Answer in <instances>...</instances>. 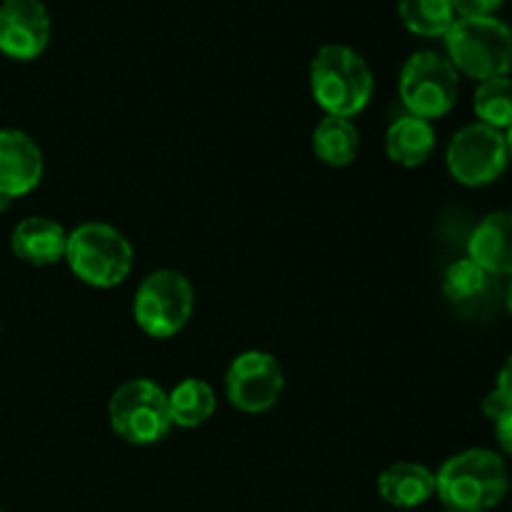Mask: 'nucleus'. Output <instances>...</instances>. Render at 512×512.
<instances>
[{"label":"nucleus","instance_id":"1","mask_svg":"<svg viewBox=\"0 0 512 512\" xmlns=\"http://www.w3.org/2000/svg\"><path fill=\"white\" fill-rule=\"evenodd\" d=\"M508 490V465L495 450H463L435 473V495L450 512H488L503 503Z\"/></svg>","mask_w":512,"mask_h":512},{"label":"nucleus","instance_id":"2","mask_svg":"<svg viewBox=\"0 0 512 512\" xmlns=\"http://www.w3.org/2000/svg\"><path fill=\"white\" fill-rule=\"evenodd\" d=\"M310 93L325 115L355 118L363 113L375 90L373 70L355 48L328 43L310 60Z\"/></svg>","mask_w":512,"mask_h":512},{"label":"nucleus","instance_id":"3","mask_svg":"<svg viewBox=\"0 0 512 512\" xmlns=\"http://www.w3.org/2000/svg\"><path fill=\"white\" fill-rule=\"evenodd\" d=\"M445 38L448 60L468 78H508L512 70V28L495 15L455 18Z\"/></svg>","mask_w":512,"mask_h":512},{"label":"nucleus","instance_id":"4","mask_svg":"<svg viewBox=\"0 0 512 512\" xmlns=\"http://www.w3.org/2000/svg\"><path fill=\"white\" fill-rule=\"evenodd\" d=\"M65 263L85 285L108 290L125 283L133 270L135 250L115 225L83 223L68 233Z\"/></svg>","mask_w":512,"mask_h":512},{"label":"nucleus","instance_id":"5","mask_svg":"<svg viewBox=\"0 0 512 512\" xmlns=\"http://www.w3.org/2000/svg\"><path fill=\"white\" fill-rule=\"evenodd\" d=\"M193 310V283L178 270H153L135 290L133 318L138 328L155 340L175 338L193 318Z\"/></svg>","mask_w":512,"mask_h":512},{"label":"nucleus","instance_id":"6","mask_svg":"<svg viewBox=\"0 0 512 512\" xmlns=\"http://www.w3.org/2000/svg\"><path fill=\"white\" fill-rule=\"evenodd\" d=\"M400 100L415 118L438 120L448 115L458 103L460 73L448 55L435 50H418L400 68Z\"/></svg>","mask_w":512,"mask_h":512},{"label":"nucleus","instance_id":"7","mask_svg":"<svg viewBox=\"0 0 512 512\" xmlns=\"http://www.w3.org/2000/svg\"><path fill=\"white\" fill-rule=\"evenodd\" d=\"M113 433L130 445H153L173 428L168 393L148 378H135L120 385L108 403Z\"/></svg>","mask_w":512,"mask_h":512},{"label":"nucleus","instance_id":"8","mask_svg":"<svg viewBox=\"0 0 512 512\" xmlns=\"http://www.w3.org/2000/svg\"><path fill=\"white\" fill-rule=\"evenodd\" d=\"M510 163L505 133L483 123H470L450 138L445 150L448 173L465 188L495 183Z\"/></svg>","mask_w":512,"mask_h":512},{"label":"nucleus","instance_id":"9","mask_svg":"<svg viewBox=\"0 0 512 512\" xmlns=\"http://www.w3.org/2000/svg\"><path fill=\"white\" fill-rule=\"evenodd\" d=\"M285 390L283 365L265 350H245L225 373V395L240 413L260 415L275 408Z\"/></svg>","mask_w":512,"mask_h":512},{"label":"nucleus","instance_id":"10","mask_svg":"<svg viewBox=\"0 0 512 512\" xmlns=\"http://www.w3.org/2000/svg\"><path fill=\"white\" fill-rule=\"evenodd\" d=\"M53 20L43 0L0 3V53L13 60H35L45 53Z\"/></svg>","mask_w":512,"mask_h":512},{"label":"nucleus","instance_id":"11","mask_svg":"<svg viewBox=\"0 0 512 512\" xmlns=\"http://www.w3.org/2000/svg\"><path fill=\"white\" fill-rule=\"evenodd\" d=\"M43 170V150L25 130H0V195L15 200L33 193L43 180Z\"/></svg>","mask_w":512,"mask_h":512},{"label":"nucleus","instance_id":"12","mask_svg":"<svg viewBox=\"0 0 512 512\" xmlns=\"http://www.w3.org/2000/svg\"><path fill=\"white\" fill-rule=\"evenodd\" d=\"M65 248H68V230L58 220L45 215H30L20 220L10 233V250L15 258L35 268L65 260Z\"/></svg>","mask_w":512,"mask_h":512},{"label":"nucleus","instance_id":"13","mask_svg":"<svg viewBox=\"0 0 512 512\" xmlns=\"http://www.w3.org/2000/svg\"><path fill=\"white\" fill-rule=\"evenodd\" d=\"M468 258L488 275H512V210L480 220L468 240Z\"/></svg>","mask_w":512,"mask_h":512},{"label":"nucleus","instance_id":"14","mask_svg":"<svg viewBox=\"0 0 512 512\" xmlns=\"http://www.w3.org/2000/svg\"><path fill=\"white\" fill-rule=\"evenodd\" d=\"M378 495L393 508L413 510L435 495V473L423 463L400 460L380 473Z\"/></svg>","mask_w":512,"mask_h":512},{"label":"nucleus","instance_id":"15","mask_svg":"<svg viewBox=\"0 0 512 512\" xmlns=\"http://www.w3.org/2000/svg\"><path fill=\"white\" fill-rule=\"evenodd\" d=\"M435 143H438V135H435L433 123L410 113L393 120L385 133V153L395 165H403V168H418L428 163Z\"/></svg>","mask_w":512,"mask_h":512},{"label":"nucleus","instance_id":"16","mask_svg":"<svg viewBox=\"0 0 512 512\" xmlns=\"http://www.w3.org/2000/svg\"><path fill=\"white\" fill-rule=\"evenodd\" d=\"M313 150L320 163L330 168H345L355 163L360 153V133L353 120L325 115L313 130Z\"/></svg>","mask_w":512,"mask_h":512},{"label":"nucleus","instance_id":"17","mask_svg":"<svg viewBox=\"0 0 512 512\" xmlns=\"http://www.w3.org/2000/svg\"><path fill=\"white\" fill-rule=\"evenodd\" d=\"M170 420L178 428H200L208 423L218 410L215 390L200 378H185L168 393Z\"/></svg>","mask_w":512,"mask_h":512},{"label":"nucleus","instance_id":"18","mask_svg":"<svg viewBox=\"0 0 512 512\" xmlns=\"http://www.w3.org/2000/svg\"><path fill=\"white\" fill-rule=\"evenodd\" d=\"M398 15L410 33L423 38H443L458 18L450 0H398Z\"/></svg>","mask_w":512,"mask_h":512},{"label":"nucleus","instance_id":"19","mask_svg":"<svg viewBox=\"0 0 512 512\" xmlns=\"http://www.w3.org/2000/svg\"><path fill=\"white\" fill-rule=\"evenodd\" d=\"M475 115L478 123L490 125L495 130H510L512 125V80L510 78H493L483 80L475 88L473 98Z\"/></svg>","mask_w":512,"mask_h":512},{"label":"nucleus","instance_id":"20","mask_svg":"<svg viewBox=\"0 0 512 512\" xmlns=\"http://www.w3.org/2000/svg\"><path fill=\"white\" fill-rule=\"evenodd\" d=\"M485 288H488V273L470 258L450 263L443 275V290L453 303H470Z\"/></svg>","mask_w":512,"mask_h":512},{"label":"nucleus","instance_id":"21","mask_svg":"<svg viewBox=\"0 0 512 512\" xmlns=\"http://www.w3.org/2000/svg\"><path fill=\"white\" fill-rule=\"evenodd\" d=\"M458 18H480V15H495V10L505 0H450Z\"/></svg>","mask_w":512,"mask_h":512},{"label":"nucleus","instance_id":"22","mask_svg":"<svg viewBox=\"0 0 512 512\" xmlns=\"http://www.w3.org/2000/svg\"><path fill=\"white\" fill-rule=\"evenodd\" d=\"M510 410H512L510 400L505 398V395L500 393L498 388H493V390H490V393L483 398V413H485V418L493 420V423H498V420L503 418L505 413H510Z\"/></svg>","mask_w":512,"mask_h":512},{"label":"nucleus","instance_id":"23","mask_svg":"<svg viewBox=\"0 0 512 512\" xmlns=\"http://www.w3.org/2000/svg\"><path fill=\"white\" fill-rule=\"evenodd\" d=\"M495 440H498V448L512 458V410L495 423Z\"/></svg>","mask_w":512,"mask_h":512},{"label":"nucleus","instance_id":"24","mask_svg":"<svg viewBox=\"0 0 512 512\" xmlns=\"http://www.w3.org/2000/svg\"><path fill=\"white\" fill-rule=\"evenodd\" d=\"M495 388H498L500 393H503L505 398L510 400V405H512V355H510L508 360H505L503 368H500L498 383H495Z\"/></svg>","mask_w":512,"mask_h":512},{"label":"nucleus","instance_id":"25","mask_svg":"<svg viewBox=\"0 0 512 512\" xmlns=\"http://www.w3.org/2000/svg\"><path fill=\"white\" fill-rule=\"evenodd\" d=\"M10 203H13V200L5 198V195H0V213H5V210L10 208Z\"/></svg>","mask_w":512,"mask_h":512},{"label":"nucleus","instance_id":"26","mask_svg":"<svg viewBox=\"0 0 512 512\" xmlns=\"http://www.w3.org/2000/svg\"><path fill=\"white\" fill-rule=\"evenodd\" d=\"M505 140H508V153H510V160H512V125H510L508 135H505Z\"/></svg>","mask_w":512,"mask_h":512},{"label":"nucleus","instance_id":"27","mask_svg":"<svg viewBox=\"0 0 512 512\" xmlns=\"http://www.w3.org/2000/svg\"><path fill=\"white\" fill-rule=\"evenodd\" d=\"M508 308H510V313H512V283H510V288H508Z\"/></svg>","mask_w":512,"mask_h":512},{"label":"nucleus","instance_id":"28","mask_svg":"<svg viewBox=\"0 0 512 512\" xmlns=\"http://www.w3.org/2000/svg\"><path fill=\"white\" fill-rule=\"evenodd\" d=\"M0 512H3V510H0Z\"/></svg>","mask_w":512,"mask_h":512},{"label":"nucleus","instance_id":"29","mask_svg":"<svg viewBox=\"0 0 512 512\" xmlns=\"http://www.w3.org/2000/svg\"><path fill=\"white\" fill-rule=\"evenodd\" d=\"M448 512H450V510H448Z\"/></svg>","mask_w":512,"mask_h":512}]
</instances>
